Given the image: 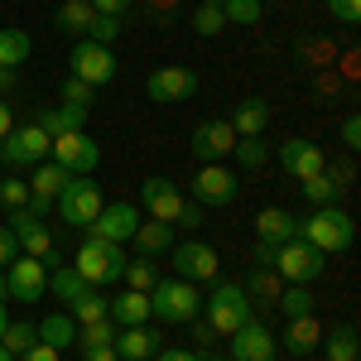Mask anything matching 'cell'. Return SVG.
Segmentation results:
<instances>
[{
    "label": "cell",
    "instance_id": "cell-27",
    "mask_svg": "<svg viewBox=\"0 0 361 361\" xmlns=\"http://www.w3.org/2000/svg\"><path fill=\"white\" fill-rule=\"evenodd\" d=\"M130 241H135V250L149 255V260H154V255H169V250H173V222H140Z\"/></svg>",
    "mask_w": 361,
    "mask_h": 361
},
{
    "label": "cell",
    "instance_id": "cell-34",
    "mask_svg": "<svg viewBox=\"0 0 361 361\" xmlns=\"http://www.w3.org/2000/svg\"><path fill=\"white\" fill-rule=\"evenodd\" d=\"M275 304H279L284 318H308V313H318V299L308 294V284H284Z\"/></svg>",
    "mask_w": 361,
    "mask_h": 361
},
{
    "label": "cell",
    "instance_id": "cell-59",
    "mask_svg": "<svg viewBox=\"0 0 361 361\" xmlns=\"http://www.w3.org/2000/svg\"><path fill=\"white\" fill-rule=\"evenodd\" d=\"M0 361H15V357H10V352H5V347H0Z\"/></svg>",
    "mask_w": 361,
    "mask_h": 361
},
{
    "label": "cell",
    "instance_id": "cell-28",
    "mask_svg": "<svg viewBox=\"0 0 361 361\" xmlns=\"http://www.w3.org/2000/svg\"><path fill=\"white\" fill-rule=\"evenodd\" d=\"M39 342H49L54 352H73V347H78V323H73V313H49V318L39 323Z\"/></svg>",
    "mask_w": 361,
    "mask_h": 361
},
{
    "label": "cell",
    "instance_id": "cell-13",
    "mask_svg": "<svg viewBox=\"0 0 361 361\" xmlns=\"http://www.w3.org/2000/svg\"><path fill=\"white\" fill-rule=\"evenodd\" d=\"M279 169L289 173V178H318V173H328V154H323V145H313L304 135H289L279 145Z\"/></svg>",
    "mask_w": 361,
    "mask_h": 361
},
{
    "label": "cell",
    "instance_id": "cell-43",
    "mask_svg": "<svg viewBox=\"0 0 361 361\" xmlns=\"http://www.w3.org/2000/svg\"><path fill=\"white\" fill-rule=\"evenodd\" d=\"M0 207H10V212H20V207H29V183L25 178H0Z\"/></svg>",
    "mask_w": 361,
    "mask_h": 361
},
{
    "label": "cell",
    "instance_id": "cell-49",
    "mask_svg": "<svg viewBox=\"0 0 361 361\" xmlns=\"http://www.w3.org/2000/svg\"><path fill=\"white\" fill-rule=\"evenodd\" d=\"M342 145H347V149H361V116L357 111L342 121Z\"/></svg>",
    "mask_w": 361,
    "mask_h": 361
},
{
    "label": "cell",
    "instance_id": "cell-12",
    "mask_svg": "<svg viewBox=\"0 0 361 361\" xmlns=\"http://www.w3.org/2000/svg\"><path fill=\"white\" fill-rule=\"evenodd\" d=\"M140 226V212L130 202H102V212H97V222H87V241H116V246H126L130 236H135Z\"/></svg>",
    "mask_w": 361,
    "mask_h": 361
},
{
    "label": "cell",
    "instance_id": "cell-14",
    "mask_svg": "<svg viewBox=\"0 0 361 361\" xmlns=\"http://www.w3.org/2000/svg\"><path fill=\"white\" fill-rule=\"evenodd\" d=\"M236 193H241V178H236L231 169H222V164H202L197 169L193 202H202V207H231Z\"/></svg>",
    "mask_w": 361,
    "mask_h": 361
},
{
    "label": "cell",
    "instance_id": "cell-33",
    "mask_svg": "<svg viewBox=\"0 0 361 361\" xmlns=\"http://www.w3.org/2000/svg\"><path fill=\"white\" fill-rule=\"evenodd\" d=\"M34 54V44H29L25 29H0V68H25V58Z\"/></svg>",
    "mask_w": 361,
    "mask_h": 361
},
{
    "label": "cell",
    "instance_id": "cell-47",
    "mask_svg": "<svg viewBox=\"0 0 361 361\" xmlns=\"http://www.w3.org/2000/svg\"><path fill=\"white\" fill-rule=\"evenodd\" d=\"M178 226H188V231L207 226V207H202V202H183V212H178Z\"/></svg>",
    "mask_w": 361,
    "mask_h": 361
},
{
    "label": "cell",
    "instance_id": "cell-35",
    "mask_svg": "<svg viewBox=\"0 0 361 361\" xmlns=\"http://www.w3.org/2000/svg\"><path fill=\"white\" fill-rule=\"evenodd\" d=\"M106 308H111V299H106L102 289H87L82 299H73V304H68V313H73V323L82 328V323H102V318H106Z\"/></svg>",
    "mask_w": 361,
    "mask_h": 361
},
{
    "label": "cell",
    "instance_id": "cell-8",
    "mask_svg": "<svg viewBox=\"0 0 361 361\" xmlns=\"http://www.w3.org/2000/svg\"><path fill=\"white\" fill-rule=\"evenodd\" d=\"M49 294V265L39 255H15L5 265V299H20V304H39Z\"/></svg>",
    "mask_w": 361,
    "mask_h": 361
},
{
    "label": "cell",
    "instance_id": "cell-60",
    "mask_svg": "<svg viewBox=\"0 0 361 361\" xmlns=\"http://www.w3.org/2000/svg\"><path fill=\"white\" fill-rule=\"evenodd\" d=\"M202 361H226V357H202Z\"/></svg>",
    "mask_w": 361,
    "mask_h": 361
},
{
    "label": "cell",
    "instance_id": "cell-23",
    "mask_svg": "<svg viewBox=\"0 0 361 361\" xmlns=\"http://www.w3.org/2000/svg\"><path fill=\"white\" fill-rule=\"evenodd\" d=\"M294 231H299V217H294V212H284V207H265V212H255V236H260V241H270V246L289 241Z\"/></svg>",
    "mask_w": 361,
    "mask_h": 361
},
{
    "label": "cell",
    "instance_id": "cell-55",
    "mask_svg": "<svg viewBox=\"0 0 361 361\" xmlns=\"http://www.w3.org/2000/svg\"><path fill=\"white\" fill-rule=\"evenodd\" d=\"M212 337H217V333H212V328H207V323H197V318H193V342H197V347H207V342H212Z\"/></svg>",
    "mask_w": 361,
    "mask_h": 361
},
{
    "label": "cell",
    "instance_id": "cell-24",
    "mask_svg": "<svg viewBox=\"0 0 361 361\" xmlns=\"http://www.w3.org/2000/svg\"><path fill=\"white\" fill-rule=\"evenodd\" d=\"M106 318H111L116 328H135V323H149V294H135V289L116 294L111 308H106Z\"/></svg>",
    "mask_w": 361,
    "mask_h": 361
},
{
    "label": "cell",
    "instance_id": "cell-15",
    "mask_svg": "<svg viewBox=\"0 0 361 361\" xmlns=\"http://www.w3.org/2000/svg\"><path fill=\"white\" fill-rule=\"evenodd\" d=\"M275 357H279V342L260 318H246V323L231 333V357L226 361H275Z\"/></svg>",
    "mask_w": 361,
    "mask_h": 361
},
{
    "label": "cell",
    "instance_id": "cell-6",
    "mask_svg": "<svg viewBox=\"0 0 361 361\" xmlns=\"http://www.w3.org/2000/svg\"><path fill=\"white\" fill-rule=\"evenodd\" d=\"M54 202H58L63 226H87V222H97V212H102V188L92 183V173H73Z\"/></svg>",
    "mask_w": 361,
    "mask_h": 361
},
{
    "label": "cell",
    "instance_id": "cell-22",
    "mask_svg": "<svg viewBox=\"0 0 361 361\" xmlns=\"http://www.w3.org/2000/svg\"><path fill=\"white\" fill-rule=\"evenodd\" d=\"M34 126L54 140V135H68V130H87V111L82 106H39Z\"/></svg>",
    "mask_w": 361,
    "mask_h": 361
},
{
    "label": "cell",
    "instance_id": "cell-10",
    "mask_svg": "<svg viewBox=\"0 0 361 361\" xmlns=\"http://www.w3.org/2000/svg\"><path fill=\"white\" fill-rule=\"evenodd\" d=\"M49 159V135L29 121V126H15L10 135L0 140V164H10V169H34V164H44Z\"/></svg>",
    "mask_w": 361,
    "mask_h": 361
},
{
    "label": "cell",
    "instance_id": "cell-31",
    "mask_svg": "<svg viewBox=\"0 0 361 361\" xmlns=\"http://www.w3.org/2000/svg\"><path fill=\"white\" fill-rule=\"evenodd\" d=\"M73 173L68 169H58L54 159H44V164H34V173H29V193L44 197V202H54L58 193H63V183H68Z\"/></svg>",
    "mask_w": 361,
    "mask_h": 361
},
{
    "label": "cell",
    "instance_id": "cell-40",
    "mask_svg": "<svg viewBox=\"0 0 361 361\" xmlns=\"http://www.w3.org/2000/svg\"><path fill=\"white\" fill-rule=\"evenodd\" d=\"M188 29H193V34H202V39H217V34L226 29L222 5H197L193 15H188Z\"/></svg>",
    "mask_w": 361,
    "mask_h": 361
},
{
    "label": "cell",
    "instance_id": "cell-16",
    "mask_svg": "<svg viewBox=\"0 0 361 361\" xmlns=\"http://www.w3.org/2000/svg\"><path fill=\"white\" fill-rule=\"evenodd\" d=\"M231 145H236L231 121H202L193 135H188V149H193L197 164H222L226 154H231Z\"/></svg>",
    "mask_w": 361,
    "mask_h": 361
},
{
    "label": "cell",
    "instance_id": "cell-17",
    "mask_svg": "<svg viewBox=\"0 0 361 361\" xmlns=\"http://www.w3.org/2000/svg\"><path fill=\"white\" fill-rule=\"evenodd\" d=\"M140 202H145V212H149L154 222H178V212H183L188 197L178 193L173 178H159V173H154V178L140 183Z\"/></svg>",
    "mask_w": 361,
    "mask_h": 361
},
{
    "label": "cell",
    "instance_id": "cell-38",
    "mask_svg": "<svg viewBox=\"0 0 361 361\" xmlns=\"http://www.w3.org/2000/svg\"><path fill=\"white\" fill-rule=\"evenodd\" d=\"M231 154H236L241 169H260L265 159H270V145H265V135H241L236 145H231Z\"/></svg>",
    "mask_w": 361,
    "mask_h": 361
},
{
    "label": "cell",
    "instance_id": "cell-53",
    "mask_svg": "<svg viewBox=\"0 0 361 361\" xmlns=\"http://www.w3.org/2000/svg\"><path fill=\"white\" fill-rule=\"evenodd\" d=\"M10 130H15V106H10V102L0 97V140L10 135Z\"/></svg>",
    "mask_w": 361,
    "mask_h": 361
},
{
    "label": "cell",
    "instance_id": "cell-3",
    "mask_svg": "<svg viewBox=\"0 0 361 361\" xmlns=\"http://www.w3.org/2000/svg\"><path fill=\"white\" fill-rule=\"evenodd\" d=\"M197 313H202V294H197L193 279L173 275L149 289V318H159V323H193Z\"/></svg>",
    "mask_w": 361,
    "mask_h": 361
},
{
    "label": "cell",
    "instance_id": "cell-9",
    "mask_svg": "<svg viewBox=\"0 0 361 361\" xmlns=\"http://www.w3.org/2000/svg\"><path fill=\"white\" fill-rule=\"evenodd\" d=\"M49 159L68 173H92L102 164V145L87 135V130H68V135H54L49 140Z\"/></svg>",
    "mask_w": 361,
    "mask_h": 361
},
{
    "label": "cell",
    "instance_id": "cell-19",
    "mask_svg": "<svg viewBox=\"0 0 361 361\" xmlns=\"http://www.w3.org/2000/svg\"><path fill=\"white\" fill-rule=\"evenodd\" d=\"M173 265H178V279H193V284H202V279H217V250L207 246V241H183V246H173Z\"/></svg>",
    "mask_w": 361,
    "mask_h": 361
},
{
    "label": "cell",
    "instance_id": "cell-5",
    "mask_svg": "<svg viewBox=\"0 0 361 361\" xmlns=\"http://www.w3.org/2000/svg\"><path fill=\"white\" fill-rule=\"evenodd\" d=\"M323 270H328V255L313 250L308 241H299V236L275 246V275L284 284H313V279H323Z\"/></svg>",
    "mask_w": 361,
    "mask_h": 361
},
{
    "label": "cell",
    "instance_id": "cell-61",
    "mask_svg": "<svg viewBox=\"0 0 361 361\" xmlns=\"http://www.w3.org/2000/svg\"><path fill=\"white\" fill-rule=\"evenodd\" d=\"M202 5H222V0H202Z\"/></svg>",
    "mask_w": 361,
    "mask_h": 361
},
{
    "label": "cell",
    "instance_id": "cell-21",
    "mask_svg": "<svg viewBox=\"0 0 361 361\" xmlns=\"http://www.w3.org/2000/svg\"><path fill=\"white\" fill-rule=\"evenodd\" d=\"M275 342L289 352V357H313L318 342H323V323H318V313H308V318H289L284 333H279Z\"/></svg>",
    "mask_w": 361,
    "mask_h": 361
},
{
    "label": "cell",
    "instance_id": "cell-26",
    "mask_svg": "<svg viewBox=\"0 0 361 361\" xmlns=\"http://www.w3.org/2000/svg\"><path fill=\"white\" fill-rule=\"evenodd\" d=\"M241 289H246L250 308H265V304H275V299H279V289H284V279L275 275V265H255V270H250V279L241 284Z\"/></svg>",
    "mask_w": 361,
    "mask_h": 361
},
{
    "label": "cell",
    "instance_id": "cell-45",
    "mask_svg": "<svg viewBox=\"0 0 361 361\" xmlns=\"http://www.w3.org/2000/svg\"><path fill=\"white\" fill-rule=\"evenodd\" d=\"M87 39L111 49L116 39H121V20H116V15H97V20H92V29H87Z\"/></svg>",
    "mask_w": 361,
    "mask_h": 361
},
{
    "label": "cell",
    "instance_id": "cell-2",
    "mask_svg": "<svg viewBox=\"0 0 361 361\" xmlns=\"http://www.w3.org/2000/svg\"><path fill=\"white\" fill-rule=\"evenodd\" d=\"M246 318H255V308H250V299H246V289H241V284L217 279V284H212V294H202V323H207L217 337H231Z\"/></svg>",
    "mask_w": 361,
    "mask_h": 361
},
{
    "label": "cell",
    "instance_id": "cell-54",
    "mask_svg": "<svg viewBox=\"0 0 361 361\" xmlns=\"http://www.w3.org/2000/svg\"><path fill=\"white\" fill-rule=\"evenodd\" d=\"M82 361H121V357H116V347H92V352H82Z\"/></svg>",
    "mask_w": 361,
    "mask_h": 361
},
{
    "label": "cell",
    "instance_id": "cell-42",
    "mask_svg": "<svg viewBox=\"0 0 361 361\" xmlns=\"http://www.w3.org/2000/svg\"><path fill=\"white\" fill-rule=\"evenodd\" d=\"M222 20L226 25L250 29L255 20H260V0H222Z\"/></svg>",
    "mask_w": 361,
    "mask_h": 361
},
{
    "label": "cell",
    "instance_id": "cell-32",
    "mask_svg": "<svg viewBox=\"0 0 361 361\" xmlns=\"http://www.w3.org/2000/svg\"><path fill=\"white\" fill-rule=\"evenodd\" d=\"M87 289H92V284H87V279L78 275L73 265H54V270H49V294H54V299H63V304L82 299Z\"/></svg>",
    "mask_w": 361,
    "mask_h": 361
},
{
    "label": "cell",
    "instance_id": "cell-37",
    "mask_svg": "<svg viewBox=\"0 0 361 361\" xmlns=\"http://www.w3.org/2000/svg\"><path fill=\"white\" fill-rule=\"evenodd\" d=\"M121 279H126L135 294H149V289L159 284V270H154L149 255H135V260H126V275H121Z\"/></svg>",
    "mask_w": 361,
    "mask_h": 361
},
{
    "label": "cell",
    "instance_id": "cell-51",
    "mask_svg": "<svg viewBox=\"0 0 361 361\" xmlns=\"http://www.w3.org/2000/svg\"><path fill=\"white\" fill-rule=\"evenodd\" d=\"M15 255H20V246H15V231H10V226H0V270H5Z\"/></svg>",
    "mask_w": 361,
    "mask_h": 361
},
{
    "label": "cell",
    "instance_id": "cell-52",
    "mask_svg": "<svg viewBox=\"0 0 361 361\" xmlns=\"http://www.w3.org/2000/svg\"><path fill=\"white\" fill-rule=\"evenodd\" d=\"M130 5H135V0H92V10H97V15H116V20H121Z\"/></svg>",
    "mask_w": 361,
    "mask_h": 361
},
{
    "label": "cell",
    "instance_id": "cell-20",
    "mask_svg": "<svg viewBox=\"0 0 361 361\" xmlns=\"http://www.w3.org/2000/svg\"><path fill=\"white\" fill-rule=\"evenodd\" d=\"M111 347H116V357H121V361H149L159 347H164V337L154 333L149 323H135V328H116Z\"/></svg>",
    "mask_w": 361,
    "mask_h": 361
},
{
    "label": "cell",
    "instance_id": "cell-58",
    "mask_svg": "<svg viewBox=\"0 0 361 361\" xmlns=\"http://www.w3.org/2000/svg\"><path fill=\"white\" fill-rule=\"evenodd\" d=\"M0 299H5V270H0ZM5 304H10V299H5Z\"/></svg>",
    "mask_w": 361,
    "mask_h": 361
},
{
    "label": "cell",
    "instance_id": "cell-1",
    "mask_svg": "<svg viewBox=\"0 0 361 361\" xmlns=\"http://www.w3.org/2000/svg\"><path fill=\"white\" fill-rule=\"evenodd\" d=\"M294 236L308 241L313 250H323V255H342V250H352V241H357V222L333 202V207H313L308 217H299V231Z\"/></svg>",
    "mask_w": 361,
    "mask_h": 361
},
{
    "label": "cell",
    "instance_id": "cell-44",
    "mask_svg": "<svg viewBox=\"0 0 361 361\" xmlns=\"http://www.w3.org/2000/svg\"><path fill=\"white\" fill-rule=\"evenodd\" d=\"M92 97H97V87H87L82 78H73V73H68V78H63V106H92Z\"/></svg>",
    "mask_w": 361,
    "mask_h": 361
},
{
    "label": "cell",
    "instance_id": "cell-41",
    "mask_svg": "<svg viewBox=\"0 0 361 361\" xmlns=\"http://www.w3.org/2000/svg\"><path fill=\"white\" fill-rule=\"evenodd\" d=\"M111 337H116V323H111V318H102V323H82V328H78V352L111 347Z\"/></svg>",
    "mask_w": 361,
    "mask_h": 361
},
{
    "label": "cell",
    "instance_id": "cell-4",
    "mask_svg": "<svg viewBox=\"0 0 361 361\" xmlns=\"http://www.w3.org/2000/svg\"><path fill=\"white\" fill-rule=\"evenodd\" d=\"M126 246H116V241H82V250L73 255V270L92 284V289H106V284H121L126 275Z\"/></svg>",
    "mask_w": 361,
    "mask_h": 361
},
{
    "label": "cell",
    "instance_id": "cell-18",
    "mask_svg": "<svg viewBox=\"0 0 361 361\" xmlns=\"http://www.w3.org/2000/svg\"><path fill=\"white\" fill-rule=\"evenodd\" d=\"M10 231H15V246H20V255H49L54 250V231H49V222L44 217H34L29 207H20V212H10Z\"/></svg>",
    "mask_w": 361,
    "mask_h": 361
},
{
    "label": "cell",
    "instance_id": "cell-29",
    "mask_svg": "<svg viewBox=\"0 0 361 361\" xmlns=\"http://www.w3.org/2000/svg\"><path fill=\"white\" fill-rule=\"evenodd\" d=\"M92 20H97L92 0H63V5L54 10V25L63 29V34H78V39H87V29H92Z\"/></svg>",
    "mask_w": 361,
    "mask_h": 361
},
{
    "label": "cell",
    "instance_id": "cell-30",
    "mask_svg": "<svg viewBox=\"0 0 361 361\" xmlns=\"http://www.w3.org/2000/svg\"><path fill=\"white\" fill-rule=\"evenodd\" d=\"M318 352H323L328 361H357V357H361L357 328H352V323H342V328H333V333H323V342H318Z\"/></svg>",
    "mask_w": 361,
    "mask_h": 361
},
{
    "label": "cell",
    "instance_id": "cell-56",
    "mask_svg": "<svg viewBox=\"0 0 361 361\" xmlns=\"http://www.w3.org/2000/svg\"><path fill=\"white\" fill-rule=\"evenodd\" d=\"M10 87H15V73H10V68H0V92H10Z\"/></svg>",
    "mask_w": 361,
    "mask_h": 361
},
{
    "label": "cell",
    "instance_id": "cell-57",
    "mask_svg": "<svg viewBox=\"0 0 361 361\" xmlns=\"http://www.w3.org/2000/svg\"><path fill=\"white\" fill-rule=\"evenodd\" d=\"M5 323H10V313H5V299H0V333H5Z\"/></svg>",
    "mask_w": 361,
    "mask_h": 361
},
{
    "label": "cell",
    "instance_id": "cell-25",
    "mask_svg": "<svg viewBox=\"0 0 361 361\" xmlns=\"http://www.w3.org/2000/svg\"><path fill=\"white\" fill-rule=\"evenodd\" d=\"M265 126H270V102H265V97H246V102L236 106V116H231L236 140L241 135H265Z\"/></svg>",
    "mask_w": 361,
    "mask_h": 361
},
{
    "label": "cell",
    "instance_id": "cell-11",
    "mask_svg": "<svg viewBox=\"0 0 361 361\" xmlns=\"http://www.w3.org/2000/svg\"><path fill=\"white\" fill-rule=\"evenodd\" d=\"M68 68L73 78H82L87 87H106L116 78V54L106 44H92V39H78L73 54H68Z\"/></svg>",
    "mask_w": 361,
    "mask_h": 361
},
{
    "label": "cell",
    "instance_id": "cell-36",
    "mask_svg": "<svg viewBox=\"0 0 361 361\" xmlns=\"http://www.w3.org/2000/svg\"><path fill=\"white\" fill-rule=\"evenodd\" d=\"M34 337H39V323H29V318H20V323H15V318H10V323H5V333H0V347L20 361V352H25Z\"/></svg>",
    "mask_w": 361,
    "mask_h": 361
},
{
    "label": "cell",
    "instance_id": "cell-48",
    "mask_svg": "<svg viewBox=\"0 0 361 361\" xmlns=\"http://www.w3.org/2000/svg\"><path fill=\"white\" fill-rule=\"evenodd\" d=\"M58 357H63V352H54V347H49V342H39V337L20 352V361H58Z\"/></svg>",
    "mask_w": 361,
    "mask_h": 361
},
{
    "label": "cell",
    "instance_id": "cell-39",
    "mask_svg": "<svg viewBox=\"0 0 361 361\" xmlns=\"http://www.w3.org/2000/svg\"><path fill=\"white\" fill-rule=\"evenodd\" d=\"M304 197L313 207H333L337 197H342V183H337L333 173H318V178H304Z\"/></svg>",
    "mask_w": 361,
    "mask_h": 361
},
{
    "label": "cell",
    "instance_id": "cell-7",
    "mask_svg": "<svg viewBox=\"0 0 361 361\" xmlns=\"http://www.w3.org/2000/svg\"><path fill=\"white\" fill-rule=\"evenodd\" d=\"M193 92H197V73L183 68V63L149 68V78H145V97H149L154 106H178V102H188Z\"/></svg>",
    "mask_w": 361,
    "mask_h": 361
},
{
    "label": "cell",
    "instance_id": "cell-50",
    "mask_svg": "<svg viewBox=\"0 0 361 361\" xmlns=\"http://www.w3.org/2000/svg\"><path fill=\"white\" fill-rule=\"evenodd\" d=\"M149 361H202V357H197L193 347H159Z\"/></svg>",
    "mask_w": 361,
    "mask_h": 361
},
{
    "label": "cell",
    "instance_id": "cell-46",
    "mask_svg": "<svg viewBox=\"0 0 361 361\" xmlns=\"http://www.w3.org/2000/svg\"><path fill=\"white\" fill-rule=\"evenodd\" d=\"M323 5H328V15H333L337 25H361V0H323Z\"/></svg>",
    "mask_w": 361,
    "mask_h": 361
}]
</instances>
